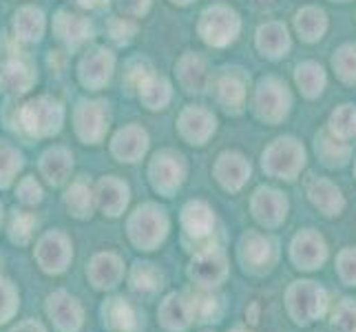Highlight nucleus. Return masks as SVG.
Returning <instances> with one entry per match:
<instances>
[{
    "mask_svg": "<svg viewBox=\"0 0 356 332\" xmlns=\"http://www.w3.org/2000/svg\"><path fill=\"white\" fill-rule=\"evenodd\" d=\"M84 277L95 292H113L127 279V264L113 251L95 253L84 266Z\"/></svg>",
    "mask_w": 356,
    "mask_h": 332,
    "instance_id": "nucleus-7",
    "label": "nucleus"
},
{
    "mask_svg": "<svg viewBox=\"0 0 356 332\" xmlns=\"http://www.w3.org/2000/svg\"><path fill=\"white\" fill-rule=\"evenodd\" d=\"M252 211H254V217L259 219L261 224L275 226L286 217V200L281 198V193H277V191L259 189L254 193Z\"/></svg>",
    "mask_w": 356,
    "mask_h": 332,
    "instance_id": "nucleus-20",
    "label": "nucleus"
},
{
    "mask_svg": "<svg viewBox=\"0 0 356 332\" xmlns=\"http://www.w3.org/2000/svg\"><path fill=\"white\" fill-rule=\"evenodd\" d=\"M33 262L49 277L65 275L73 264V242H71V237L63 228L44 230L42 235L35 239Z\"/></svg>",
    "mask_w": 356,
    "mask_h": 332,
    "instance_id": "nucleus-3",
    "label": "nucleus"
},
{
    "mask_svg": "<svg viewBox=\"0 0 356 332\" xmlns=\"http://www.w3.org/2000/svg\"><path fill=\"white\" fill-rule=\"evenodd\" d=\"M111 67H113V58L108 52H93L91 56L84 58L82 69H93L91 73H84V82L93 84V87H100V84L108 82L111 76Z\"/></svg>",
    "mask_w": 356,
    "mask_h": 332,
    "instance_id": "nucleus-23",
    "label": "nucleus"
},
{
    "mask_svg": "<svg viewBox=\"0 0 356 332\" xmlns=\"http://www.w3.org/2000/svg\"><path fill=\"white\" fill-rule=\"evenodd\" d=\"M157 326L164 332H188L195 326L191 288L164 294L157 306Z\"/></svg>",
    "mask_w": 356,
    "mask_h": 332,
    "instance_id": "nucleus-9",
    "label": "nucleus"
},
{
    "mask_svg": "<svg viewBox=\"0 0 356 332\" xmlns=\"http://www.w3.org/2000/svg\"><path fill=\"white\" fill-rule=\"evenodd\" d=\"M40 226V219L29 208H11L7 221V237L14 246H29L35 239V230Z\"/></svg>",
    "mask_w": 356,
    "mask_h": 332,
    "instance_id": "nucleus-17",
    "label": "nucleus"
},
{
    "mask_svg": "<svg viewBox=\"0 0 356 332\" xmlns=\"http://www.w3.org/2000/svg\"><path fill=\"white\" fill-rule=\"evenodd\" d=\"M93 191H95V211H100L104 217L118 219L127 213L131 202V189L124 180H120L118 175H104L97 180Z\"/></svg>",
    "mask_w": 356,
    "mask_h": 332,
    "instance_id": "nucleus-11",
    "label": "nucleus"
},
{
    "mask_svg": "<svg viewBox=\"0 0 356 332\" xmlns=\"http://www.w3.org/2000/svg\"><path fill=\"white\" fill-rule=\"evenodd\" d=\"M3 221H5V208L0 204V228H3Z\"/></svg>",
    "mask_w": 356,
    "mask_h": 332,
    "instance_id": "nucleus-31",
    "label": "nucleus"
},
{
    "mask_svg": "<svg viewBox=\"0 0 356 332\" xmlns=\"http://www.w3.org/2000/svg\"><path fill=\"white\" fill-rule=\"evenodd\" d=\"M65 208L71 217L76 219H89L95 213V191H93V184L89 182L87 175H80L76 177L69 189L65 191Z\"/></svg>",
    "mask_w": 356,
    "mask_h": 332,
    "instance_id": "nucleus-14",
    "label": "nucleus"
},
{
    "mask_svg": "<svg viewBox=\"0 0 356 332\" xmlns=\"http://www.w3.org/2000/svg\"><path fill=\"white\" fill-rule=\"evenodd\" d=\"M275 242L268 239L259 232H245L239 242V262L245 273L264 275L275 264Z\"/></svg>",
    "mask_w": 356,
    "mask_h": 332,
    "instance_id": "nucleus-12",
    "label": "nucleus"
},
{
    "mask_svg": "<svg viewBox=\"0 0 356 332\" xmlns=\"http://www.w3.org/2000/svg\"><path fill=\"white\" fill-rule=\"evenodd\" d=\"M228 332H250V330H245V328H232V330H228Z\"/></svg>",
    "mask_w": 356,
    "mask_h": 332,
    "instance_id": "nucleus-32",
    "label": "nucleus"
},
{
    "mask_svg": "<svg viewBox=\"0 0 356 332\" xmlns=\"http://www.w3.org/2000/svg\"><path fill=\"white\" fill-rule=\"evenodd\" d=\"M58 33L60 38L67 42H80L84 38H91V24H87L82 16H73V14H60L58 16Z\"/></svg>",
    "mask_w": 356,
    "mask_h": 332,
    "instance_id": "nucleus-26",
    "label": "nucleus"
},
{
    "mask_svg": "<svg viewBox=\"0 0 356 332\" xmlns=\"http://www.w3.org/2000/svg\"><path fill=\"white\" fill-rule=\"evenodd\" d=\"M0 84L9 93H24L31 84V73L22 63H7L0 69Z\"/></svg>",
    "mask_w": 356,
    "mask_h": 332,
    "instance_id": "nucleus-24",
    "label": "nucleus"
},
{
    "mask_svg": "<svg viewBox=\"0 0 356 332\" xmlns=\"http://www.w3.org/2000/svg\"><path fill=\"white\" fill-rule=\"evenodd\" d=\"M42 14L35 9H22L16 16V33L20 40H38L42 33Z\"/></svg>",
    "mask_w": 356,
    "mask_h": 332,
    "instance_id": "nucleus-27",
    "label": "nucleus"
},
{
    "mask_svg": "<svg viewBox=\"0 0 356 332\" xmlns=\"http://www.w3.org/2000/svg\"><path fill=\"white\" fill-rule=\"evenodd\" d=\"M186 180V162L175 151H159L149 166V182L162 198H175Z\"/></svg>",
    "mask_w": 356,
    "mask_h": 332,
    "instance_id": "nucleus-8",
    "label": "nucleus"
},
{
    "mask_svg": "<svg viewBox=\"0 0 356 332\" xmlns=\"http://www.w3.org/2000/svg\"><path fill=\"white\" fill-rule=\"evenodd\" d=\"M100 322L106 332H144L146 315L142 306L124 294H108L100 306Z\"/></svg>",
    "mask_w": 356,
    "mask_h": 332,
    "instance_id": "nucleus-6",
    "label": "nucleus"
},
{
    "mask_svg": "<svg viewBox=\"0 0 356 332\" xmlns=\"http://www.w3.org/2000/svg\"><path fill=\"white\" fill-rule=\"evenodd\" d=\"M84 109L78 111V133L84 142H91V144H97L102 140L104 131L100 127H95L93 122H104V116H102V104L100 102H91V104H82Z\"/></svg>",
    "mask_w": 356,
    "mask_h": 332,
    "instance_id": "nucleus-21",
    "label": "nucleus"
},
{
    "mask_svg": "<svg viewBox=\"0 0 356 332\" xmlns=\"http://www.w3.org/2000/svg\"><path fill=\"white\" fill-rule=\"evenodd\" d=\"M44 198V191L40 187V182L35 180L33 175H24L22 180H18L16 184V200L24 206V208H31V206H38Z\"/></svg>",
    "mask_w": 356,
    "mask_h": 332,
    "instance_id": "nucleus-28",
    "label": "nucleus"
},
{
    "mask_svg": "<svg viewBox=\"0 0 356 332\" xmlns=\"http://www.w3.org/2000/svg\"><path fill=\"white\" fill-rule=\"evenodd\" d=\"M202 332H215V330H202Z\"/></svg>",
    "mask_w": 356,
    "mask_h": 332,
    "instance_id": "nucleus-33",
    "label": "nucleus"
},
{
    "mask_svg": "<svg viewBox=\"0 0 356 332\" xmlns=\"http://www.w3.org/2000/svg\"><path fill=\"white\" fill-rule=\"evenodd\" d=\"M186 277L195 290H217L228 277V257L217 242L191 253Z\"/></svg>",
    "mask_w": 356,
    "mask_h": 332,
    "instance_id": "nucleus-2",
    "label": "nucleus"
},
{
    "mask_svg": "<svg viewBox=\"0 0 356 332\" xmlns=\"http://www.w3.org/2000/svg\"><path fill=\"white\" fill-rule=\"evenodd\" d=\"M73 171V155L67 149H49L40 157V175L49 187H63L69 182Z\"/></svg>",
    "mask_w": 356,
    "mask_h": 332,
    "instance_id": "nucleus-16",
    "label": "nucleus"
},
{
    "mask_svg": "<svg viewBox=\"0 0 356 332\" xmlns=\"http://www.w3.org/2000/svg\"><path fill=\"white\" fill-rule=\"evenodd\" d=\"M22 127L27 129V133L38 135H54L63 127V109L56 100H49V97H40V100H33L22 109Z\"/></svg>",
    "mask_w": 356,
    "mask_h": 332,
    "instance_id": "nucleus-10",
    "label": "nucleus"
},
{
    "mask_svg": "<svg viewBox=\"0 0 356 332\" xmlns=\"http://www.w3.org/2000/svg\"><path fill=\"white\" fill-rule=\"evenodd\" d=\"M44 315L56 332H82L87 310L78 294L58 288L44 297Z\"/></svg>",
    "mask_w": 356,
    "mask_h": 332,
    "instance_id": "nucleus-5",
    "label": "nucleus"
},
{
    "mask_svg": "<svg viewBox=\"0 0 356 332\" xmlns=\"http://www.w3.org/2000/svg\"><path fill=\"white\" fill-rule=\"evenodd\" d=\"M22 164V155L16 149H11L9 144L0 142V191H5L14 184Z\"/></svg>",
    "mask_w": 356,
    "mask_h": 332,
    "instance_id": "nucleus-25",
    "label": "nucleus"
},
{
    "mask_svg": "<svg viewBox=\"0 0 356 332\" xmlns=\"http://www.w3.org/2000/svg\"><path fill=\"white\" fill-rule=\"evenodd\" d=\"M250 175V164H245V159L235 153H224L219 157L215 166V177L226 191H237L241 184Z\"/></svg>",
    "mask_w": 356,
    "mask_h": 332,
    "instance_id": "nucleus-19",
    "label": "nucleus"
},
{
    "mask_svg": "<svg viewBox=\"0 0 356 332\" xmlns=\"http://www.w3.org/2000/svg\"><path fill=\"white\" fill-rule=\"evenodd\" d=\"M170 232V217L164 206L155 202L140 204L127 219L129 242L142 253H155L164 246Z\"/></svg>",
    "mask_w": 356,
    "mask_h": 332,
    "instance_id": "nucleus-1",
    "label": "nucleus"
},
{
    "mask_svg": "<svg viewBox=\"0 0 356 332\" xmlns=\"http://www.w3.org/2000/svg\"><path fill=\"white\" fill-rule=\"evenodd\" d=\"M80 5H84V7H95L97 5V0H78Z\"/></svg>",
    "mask_w": 356,
    "mask_h": 332,
    "instance_id": "nucleus-30",
    "label": "nucleus"
},
{
    "mask_svg": "<svg viewBox=\"0 0 356 332\" xmlns=\"http://www.w3.org/2000/svg\"><path fill=\"white\" fill-rule=\"evenodd\" d=\"M149 149V138L142 129L129 127L124 131H120L113 140V155L120 159V162H140L142 155Z\"/></svg>",
    "mask_w": 356,
    "mask_h": 332,
    "instance_id": "nucleus-18",
    "label": "nucleus"
},
{
    "mask_svg": "<svg viewBox=\"0 0 356 332\" xmlns=\"http://www.w3.org/2000/svg\"><path fill=\"white\" fill-rule=\"evenodd\" d=\"M127 286L138 297H157L166 286V275L155 262L138 260L127 268Z\"/></svg>",
    "mask_w": 356,
    "mask_h": 332,
    "instance_id": "nucleus-13",
    "label": "nucleus"
},
{
    "mask_svg": "<svg viewBox=\"0 0 356 332\" xmlns=\"http://www.w3.org/2000/svg\"><path fill=\"white\" fill-rule=\"evenodd\" d=\"M179 226H181V246L188 253L204 248V246L215 242V211L202 200H191L184 204L179 213Z\"/></svg>",
    "mask_w": 356,
    "mask_h": 332,
    "instance_id": "nucleus-4",
    "label": "nucleus"
},
{
    "mask_svg": "<svg viewBox=\"0 0 356 332\" xmlns=\"http://www.w3.org/2000/svg\"><path fill=\"white\" fill-rule=\"evenodd\" d=\"M195 324H219L226 313V299L217 290H195L191 288Z\"/></svg>",
    "mask_w": 356,
    "mask_h": 332,
    "instance_id": "nucleus-15",
    "label": "nucleus"
},
{
    "mask_svg": "<svg viewBox=\"0 0 356 332\" xmlns=\"http://www.w3.org/2000/svg\"><path fill=\"white\" fill-rule=\"evenodd\" d=\"M20 310V288L9 279L5 273H0V326L11 324Z\"/></svg>",
    "mask_w": 356,
    "mask_h": 332,
    "instance_id": "nucleus-22",
    "label": "nucleus"
},
{
    "mask_svg": "<svg viewBox=\"0 0 356 332\" xmlns=\"http://www.w3.org/2000/svg\"><path fill=\"white\" fill-rule=\"evenodd\" d=\"M7 332H49V330L44 328V324L40 322V319L24 317V319H20V322H16L14 326H11Z\"/></svg>",
    "mask_w": 356,
    "mask_h": 332,
    "instance_id": "nucleus-29",
    "label": "nucleus"
}]
</instances>
